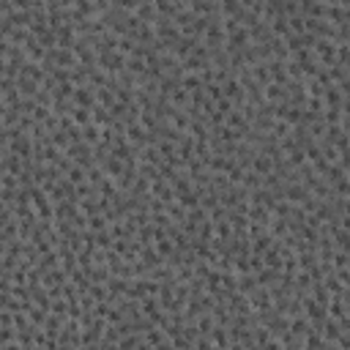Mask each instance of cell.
Here are the masks:
<instances>
[{"instance_id":"cell-1","label":"cell","mask_w":350,"mask_h":350,"mask_svg":"<svg viewBox=\"0 0 350 350\" xmlns=\"http://www.w3.org/2000/svg\"><path fill=\"white\" fill-rule=\"evenodd\" d=\"M71 99H74V104H79V107H91L93 104V93L85 91V88H77Z\"/></svg>"}]
</instances>
